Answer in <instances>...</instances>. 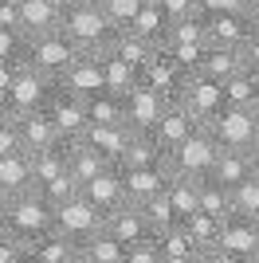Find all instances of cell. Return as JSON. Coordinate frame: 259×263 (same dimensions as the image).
<instances>
[{"label":"cell","mask_w":259,"mask_h":263,"mask_svg":"<svg viewBox=\"0 0 259 263\" xmlns=\"http://www.w3.org/2000/svg\"><path fill=\"white\" fill-rule=\"evenodd\" d=\"M165 40H181V44H205V20H200V12H189V16L169 20ZM165 40H161V44H165Z\"/></svg>","instance_id":"obj_40"},{"label":"cell","mask_w":259,"mask_h":263,"mask_svg":"<svg viewBox=\"0 0 259 263\" xmlns=\"http://www.w3.org/2000/svg\"><path fill=\"white\" fill-rule=\"evenodd\" d=\"M181 102L189 114L196 118V126H208V122L220 114V106H224V87L216 83V79H208V75H189L184 79V90H181Z\"/></svg>","instance_id":"obj_10"},{"label":"cell","mask_w":259,"mask_h":263,"mask_svg":"<svg viewBox=\"0 0 259 263\" xmlns=\"http://www.w3.org/2000/svg\"><path fill=\"white\" fill-rule=\"evenodd\" d=\"M165 102L153 95L150 87H130L126 95H122V126H130V130H150L153 122H157V114H161Z\"/></svg>","instance_id":"obj_16"},{"label":"cell","mask_w":259,"mask_h":263,"mask_svg":"<svg viewBox=\"0 0 259 263\" xmlns=\"http://www.w3.org/2000/svg\"><path fill=\"white\" fill-rule=\"evenodd\" d=\"M83 197L90 200L102 216H106L110 209L126 204V193H122V169H118V165H102V169L83 185Z\"/></svg>","instance_id":"obj_15"},{"label":"cell","mask_w":259,"mask_h":263,"mask_svg":"<svg viewBox=\"0 0 259 263\" xmlns=\"http://www.w3.org/2000/svg\"><path fill=\"white\" fill-rule=\"evenodd\" d=\"M90 4H102V0H63V8H90Z\"/></svg>","instance_id":"obj_55"},{"label":"cell","mask_w":259,"mask_h":263,"mask_svg":"<svg viewBox=\"0 0 259 263\" xmlns=\"http://www.w3.org/2000/svg\"><path fill=\"white\" fill-rule=\"evenodd\" d=\"M59 32H63L79 51L102 55L110 44H114L118 28L110 24V16L98 8V4H90V8H63V16H59Z\"/></svg>","instance_id":"obj_2"},{"label":"cell","mask_w":259,"mask_h":263,"mask_svg":"<svg viewBox=\"0 0 259 263\" xmlns=\"http://www.w3.org/2000/svg\"><path fill=\"white\" fill-rule=\"evenodd\" d=\"M239 59H244V67H248L251 75H259V28H251V32L244 35V44H239Z\"/></svg>","instance_id":"obj_46"},{"label":"cell","mask_w":259,"mask_h":263,"mask_svg":"<svg viewBox=\"0 0 259 263\" xmlns=\"http://www.w3.org/2000/svg\"><path fill=\"white\" fill-rule=\"evenodd\" d=\"M24 189H35L32 185V165H28V154H0V197L8 200Z\"/></svg>","instance_id":"obj_25"},{"label":"cell","mask_w":259,"mask_h":263,"mask_svg":"<svg viewBox=\"0 0 259 263\" xmlns=\"http://www.w3.org/2000/svg\"><path fill=\"white\" fill-rule=\"evenodd\" d=\"M0 59H20L24 63V35L12 28H0Z\"/></svg>","instance_id":"obj_47"},{"label":"cell","mask_w":259,"mask_h":263,"mask_svg":"<svg viewBox=\"0 0 259 263\" xmlns=\"http://www.w3.org/2000/svg\"><path fill=\"white\" fill-rule=\"evenodd\" d=\"M79 263H126V243H118L106 228L79 243Z\"/></svg>","instance_id":"obj_26"},{"label":"cell","mask_w":259,"mask_h":263,"mask_svg":"<svg viewBox=\"0 0 259 263\" xmlns=\"http://www.w3.org/2000/svg\"><path fill=\"white\" fill-rule=\"evenodd\" d=\"M165 161V149L153 142L150 130H130V142L118 157V169H134V165H157Z\"/></svg>","instance_id":"obj_27"},{"label":"cell","mask_w":259,"mask_h":263,"mask_svg":"<svg viewBox=\"0 0 259 263\" xmlns=\"http://www.w3.org/2000/svg\"><path fill=\"white\" fill-rule=\"evenodd\" d=\"M157 4H161V12L169 16V20L189 16V12H200V8H196V0H157Z\"/></svg>","instance_id":"obj_50"},{"label":"cell","mask_w":259,"mask_h":263,"mask_svg":"<svg viewBox=\"0 0 259 263\" xmlns=\"http://www.w3.org/2000/svg\"><path fill=\"white\" fill-rule=\"evenodd\" d=\"M102 157L95 154V149H90V145L83 142V138H75V142H67V173L75 177L79 185H86V181H90V177L98 173V169H102Z\"/></svg>","instance_id":"obj_32"},{"label":"cell","mask_w":259,"mask_h":263,"mask_svg":"<svg viewBox=\"0 0 259 263\" xmlns=\"http://www.w3.org/2000/svg\"><path fill=\"white\" fill-rule=\"evenodd\" d=\"M208 181H216V185H224V189H236L239 181H248L251 177V165H248V154L244 149H220L212 161V169H208Z\"/></svg>","instance_id":"obj_24"},{"label":"cell","mask_w":259,"mask_h":263,"mask_svg":"<svg viewBox=\"0 0 259 263\" xmlns=\"http://www.w3.org/2000/svg\"><path fill=\"white\" fill-rule=\"evenodd\" d=\"M216 154H220V145H216L212 130H208V126H193L177 145L165 149V165H169L173 177H193V181H200V177L212 169Z\"/></svg>","instance_id":"obj_3"},{"label":"cell","mask_w":259,"mask_h":263,"mask_svg":"<svg viewBox=\"0 0 259 263\" xmlns=\"http://www.w3.org/2000/svg\"><path fill=\"white\" fill-rule=\"evenodd\" d=\"M24 263H79V248L67 240L63 232L47 228L24 248Z\"/></svg>","instance_id":"obj_17"},{"label":"cell","mask_w":259,"mask_h":263,"mask_svg":"<svg viewBox=\"0 0 259 263\" xmlns=\"http://www.w3.org/2000/svg\"><path fill=\"white\" fill-rule=\"evenodd\" d=\"M228 200H232V216L259 220V181H255V177L239 181L236 189H228Z\"/></svg>","instance_id":"obj_38"},{"label":"cell","mask_w":259,"mask_h":263,"mask_svg":"<svg viewBox=\"0 0 259 263\" xmlns=\"http://www.w3.org/2000/svg\"><path fill=\"white\" fill-rule=\"evenodd\" d=\"M248 0H196L200 12H244Z\"/></svg>","instance_id":"obj_51"},{"label":"cell","mask_w":259,"mask_h":263,"mask_svg":"<svg viewBox=\"0 0 259 263\" xmlns=\"http://www.w3.org/2000/svg\"><path fill=\"white\" fill-rule=\"evenodd\" d=\"M165 28H169V16L161 12L157 0H145V4L134 12V20L126 24V32L141 35V40H150V44H157V47H161V40H165Z\"/></svg>","instance_id":"obj_29"},{"label":"cell","mask_w":259,"mask_h":263,"mask_svg":"<svg viewBox=\"0 0 259 263\" xmlns=\"http://www.w3.org/2000/svg\"><path fill=\"white\" fill-rule=\"evenodd\" d=\"M165 193H169V204H173V212H177V220L196 209V181L193 177H169Z\"/></svg>","instance_id":"obj_39"},{"label":"cell","mask_w":259,"mask_h":263,"mask_svg":"<svg viewBox=\"0 0 259 263\" xmlns=\"http://www.w3.org/2000/svg\"><path fill=\"white\" fill-rule=\"evenodd\" d=\"M83 106H86V126H118L122 122V95H114L106 87L86 95Z\"/></svg>","instance_id":"obj_31"},{"label":"cell","mask_w":259,"mask_h":263,"mask_svg":"<svg viewBox=\"0 0 259 263\" xmlns=\"http://www.w3.org/2000/svg\"><path fill=\"white\" fill-rule=\"evenodd\" d=\"M220 87H224V102L228 106H251L255 95H259V75H251L248 67H239L236 75H228Z\"/></svg>","instance_id":"obj_36"},{"label":"cell","mask_w":259,"mask_h":263,"mask_svg":"<svg viewBox=\"0 0 259 263\" xmlns=\"http://www.w3.org/2000/svg\"><path fill=\"white\" fill-rule=\"evenodd\" d=\"M16 67H20V59H0V99H4V90L12 87V75H16Z\"/></svg>","instance_id":"obj_52"},{"label":"cell","mask_w":259,"mask_h":263,"mask_svg":"<svg viewBox=\"0 0 259 263\" xmlns=\"http://www.w3.org/2000/svg\"><path fill=\"white\" fill-rule=\"evenodd\" d=\"M0 28L20 32V0H0Z\"/></svg>","instance_id":"obj_49"},{"label":"cell","mask_w":259,"mask_h":263,"mask_svg":"<svg viewBox=\"0 0 259 263\" xmlns=\"http://www.w3.org/2000/svg\"><path fill=\"white\" fill-rule=\"evenodd\" d=\"M0 114H4V99H0Z\"/></svg>","instance_id":"obj_59"},{"label":"cell","mask_w":259,"mask_h":263,"mask_svg":"<svg viewBox=\"0 0 259 263\" xmlns=\"http://www.w3.org/2000/svg\"><path fill=\"white\" fill-rule=\"evenodd\" d=\"M20 126H16V114H0V154H20Z\"/></svg>","instance_id":"obj_45"},{"label":"cell","mask_w":259,"mask_h":263,"mask_svg":"<svg viewBox=\"0 0 259 263\" xmlns=\"http://www.w3.org/2000/svg\"><path fill=\"white\" fill-rule=\"evenodd\" d=\"M59 16H63V4H59V0H20V35L32 40V35L55 32V28H59Z\"/></svg>","instance_id":"obj_18"},{"label":"cell","mask_w":259,"mask_h":263,"mask_svg":"<svg viewBox=\"0 0 259 263\" xmlns=\"http://www.w3.org/2000/svg\"><path fill=\"white\" fill-rule=\"evenodd\" d=\"M184 232H189V240L200 248V255H205V263H208V252L216 248V240H220V224L224 220H216V216H208V212H200V209H193L189 216H181L177 220Z\"/></svg>","instance_id":"obj_30"},{"label":"cell","mask_w":259,"mask_h":263,"mask_svg":"<svg viewBox=\"0 0 259 263\" xmlns=\"http://www.w3.org/2000/svg\"><path fill=\"white\" fill-rule=\"evenodd\" d=\"M205 20V44L212 47H236L244 44V35L251 32V20L244 12H200Z\"/></svg>","instance_id":"obj_13"},{"label":"cell","mask_w":259,"mask_h":263,"mask_svg":"<svg viewBox=\"0 0 259 263\" xmlns=\"http://www.w3.org/2000/svg\"><path fill=\"white\" fill-rule=\"evenodd\" d=\"M40 193H43L47 200H51V204H63V200H71L75 193H83V185H79L75 177H71V173L63 169V173H55L51 181H43V185H40Z\"/></svg>","instance_id":"obj_41"},{"label":"cell","mask_w":259,"mask_h":263,"mask_svg":"<svg viewBox=\"0 0 259 263\" xmlns=\"http://www.w3.org/2000/svg\"><path fill=\"white\" fill-rule=\"evenodd\" d=\"M161 51L169 55L173 63H181L189 75L196 71V63H200V51H205V44H181V40H165Z\"/></svg>","instance_id":"obj_42"},{"label":"cell","mask_w":259,"mask_h":263,"mask_svg":"<svg viewBox=\"0 0 259 263\" xmlns=\"http://www.w3.org/2000/svg\"><path fill=\"white\" fill-rule=\"evenodd\" d=\"M251 110H255V118H259V95H255V102H251Z\"/></svg>","instance_id":"obj_56"},{"label":"cell","mask_w":259,"mask_h":263,"mask_svg":"<svg viewBox=\"0 0 259 263\" xmlns=\"http://www.w3.org/2000/svg\"><path fill=\"white\" fill-rule=\"evenodd\" d=\"M244 154H248V165H251V177H255V181H259V138H255V142H251V149H244Z\"/></svg>","instance_id":"obj_53"},{"label":"cell","mask_w":259,"mask_h":263,"mask_svg":"<svg viewBox=\"0 0 259 263\" xmlns=\"http://www.w3.org/2000/svg\"><path fill=\"white\" fill-rule=\"evenodd\" d=\"M83 142L90 145L106 165H118L122 149H126V142H130V126H122V122H118V126H86Z\"/></svg>","instance_id":"obj_22"},{"label":"cell","mask_w":259,"mask_h":263,"mask_svg":"<svg viewBox=\"0 0 259 263\" xmlns=\"http://www.w3.org/2000/svg\"><path fill=\"white\" fill-rule=\"evenodd\" d=\"M239 67H244V59H239L236 47H212V44H205L200 63H196V75H208V79H216V83H224L228 75H236Z\"/></svg>","instance_id":"obj_28"},{"label":"cell","mask_w":259,"mask_h":263,"mask_svg":"<svg viewBox=\"0 0 259 263\" xmlns=\"http://www.w3.org/2000/svg\"><path fill=\"white\" fill-rule=\"evenodd\" d=\"M55 79L40 75L35 67L20 63L16 67V75H12V87L4 90V110L8 114H28V110H40L43 102H47V95H51Z\"/></svg>","instance_id":"obj_7"},{"label":"cell","mask_w":259,"mask_h":263,"mask_svg":"<svg viewBox=\"0 0 259 263\" xmlns=\"http://www.w3.org/2000/svg\"><path fill=\"white\" fill-rule=\"evenodd\" d=\"M251 263H259V243H255V259H251Z\"/></svg>","instance_id":"obj_58"},{"label":"cell","mask_w":259,"mask_h":263,"mask_svg":"<svg viewBox=\"0 0 259 263\" xmlns=\"http://www.w3.org/2000/svg\"><path fill=\"white\" fill-rule=\"evenodd\" d=\"M141 4H145V0H102L98 8H102V12L110 16V24H114V28H126V24L134 20V12H138Z\"/></svg>","instance_id":"obj_44"},{"label":"cell","mask_w":259,"mask_h":263,"mask_svg":"<svg viewBox=\"0 0 259 263\" xmlns=\"http://www.w3.org/2000/svg\"><path fill=\"white\" fill-rule=\"evenodd\" d=\"M98 228H102V212H98L83 193H75V197L63 200V204H55V232H63L75 248L86 236H95Z\"/></svg>","instance_id":"obj_9"},{"label":"cell","mask_w":259,"mask_h":263,"mask_svg":"<svg viewBox=\"0 0 259 263\" xmlns=\"http://www.w3.org/2000/svg\"><path fill=\"white\" fill-rule=\"evenodd\" d=\"M196 209L208 212V216H216V220H228V216H232L228 189L216 185V181H208V177H200V181H196Z\"/></svg>","instance_id":"obj_35"},{"label":"cell","mask_w":259,"mask_h":263,"mask_svg":"<svg viewBox=\"0 0 259 263\" xmlns=\"http://www.w3.org/2000/svg\"><path fill=\"white\" fill-rule=\"evenodd\" d=\"M126 263H161L157 236H141V240L126 243Z\"/></svg>","instance_id":"obj_43"},{"label":"cell","mask_w":259,"mask_h":263,"mask_svg":"<svg viewBox=\"0 0 259 263\" xmlns=\"http://www.w3.org/2000/svg\"><path fill=\"white\" fill-rule=\"evenodd\" d=\"M157 248H161V263H205L200 248L189 240L181 224H169L165 232H157Z\"/></svg>","instance_id":"obj_23"},{"label":"cell","mask_w":259,"mask_h":263,"mask_svg":"<svg viewBox=\"0 0 259 263\" xmlns=\"http://www.w3.org/2000/svg\"><path fill=\"white\" fill-rule=\"evenodd\" d=\"M138 212L145 216V224H150V232L157 236V232H165L169 224H177V212H173V204H169V193H153V197H145L138 204Z\"/></svg>","instance_id":"obj_37"},{"label":"cell","mask_w":259,"mask_h":263,"mask_svg":"<svg viewBox=\"0 0 259 263\" xmlns=\"http://www.w3.org/2000/svg\"><path fill=\"white\" fill-rule=\"evenodd\" d=\"M193 126H196V118L181 106V102H165L161 114H157V122L150 126V134H153V142L161 145V149H169V145H177Z\"/></svg>","instance_id":"obj_19"},{"label":"cell","mask_w":259,"mask_h":263,"mask_svg":"<svg viewBox=\"0 0 259 263\" xmlns=\"http://www.w3.org/2000/svg\"><path fill=\"white\" fill-rule=\"evenodd\" d=\"M208 130H212L216 145L220 149H251V142L259 138V118L251 106H220L212 122H208Z\"/></svg>","instance_id":"obj_6"},{"label":"cell","mask_w":259,"mask_h":263,"mask_svg":"<svg viewBox=\"0 0 259 263\" xmlns=\"http://www.w3.org/2000/svg\"><path fill=\"white\" fill-rule=\"evenodd\" d=\"M55 87H63L67 95H79V99H86V95L102 90V87H106V83H102V59H98V55L79 51L75 59H71V67L55 79Z\"/></svg>","instance_id":"obj_12"},{"label":"cell","mask_w":259,"mask_h":263,"mask_svg":"<svg viewBox=\"0 0 259 263\" xmlns=\"http://www.w3.org/2000/svg\"><path fill=\"white\" fill-rule=\"evenodd\" d=\"M0 220H4V197H0Z\"/></svg>","instance_id":"obj_57"},{"label":"cell","mask_w":259,"mask_h":263,"mask_svg":"<svg viewBox=\"0 0 259 263\" xmlns=\"http://www.w3.org/2000/svg\"><path fill=\"white\" fill-rule=\"evenodd\" d=\"M0 263H24V243L0 228Z\"/></svg>","instance_id":"obj_48"},{"label":"cell","mask_w":259,"mask_h":263,"mask_svg":"<svg viewBox=\"0 0 259 263\" xmlns=\"http://www.w3.org/2000/svg\"><path fill=\"white\" fill-rule=\"evenodd\" d=\"M0 228L12 232V236L28 248L35 236H43L47 228H55V204L43 197L40 189H24V193H16V197L4 200V220H0Z\"/></svg>","instance_id":"obj_1"},{"label":"cell","mask_w":259,"mask_h":263,"mask_svg":"<svg viewBox=\"0 0 259 263\" xmlns=\"http://www.w3.org/2000/svg\"><path fill=\"white\" fill-rule=\"evenodd\" d=\"M169 165L157 161V165H134V169H122V193H126V204H141L145 197L161 193L169 185Z\"/></svg>","instance_id":"obj_14"},{"label":"cell","mask_w":259,"mask_h":263,"mask_svg":"<svg viewBox=\"0 0 259 263\" xmlns=\"http://www.w3.org/2000/svg\"><path fill=\"white\" fill-rule=\"evenodd\" d=\"M259 243V220L248 216H228L220 224V240L208 252V263H251Z\"/></svg>","instance_id":"obj_5"},{"label":"cell","mask_w":259,"mask_h":263,"mask_svg":"<svg viewBox=\"0 0 259 263\" xmlns=\"http://www.w3.org/2000/svg\"><path fill=\"white\" fill-rule=\"evenodd\" d=\"M106 51H114V55H122L130 67H145L150 63V55L157 51V44H150V40H141V35H134V32H126V28H118V35H114V44L106 47Z\"/></svg>","instance_id":"obj_34"},{"label":"cell","mask_w":259,"mask_h":263,"mask_svg":"<svg viewBox=\"0 0 259 263\" xmlns=\"http://www.w3.org/2000/svg\"><path fill=\"white\" fill-rule=\"evenodd\" d=\"M16 126H20V145L24 154H35V149H47L51 142H59V134H55L51 118H47V110H28V114H16Z\"/></svg>","instance_id":"obj_21"},{"label":"cell","mask_w":259,"mask_h":263,"mask_svg":"<svg viewBox=\"0 0 259 263\" xmlns=\"http://www.w3.org/2000/svg\"><path fill=\"white\" fill-rule=\"evenodd\" d=\"M244 16L251 20V28H259V0H248V4H244Z\"/></svg>","instance_id":"obj_54"},{"label":"cell","mask_w":259,"mask_h":263,"mask_svg":"<svg viewBox=\"0 0 259 263\" xmlns=\"http://www.w3.org/2000/svg\"><path fill=\"white\" fill-rule=\"evenodd\" d=\"M59 4H63V0H59Z\"/></svg>","instance_id":"obj_60"},{"label":"cell","mask_w":259,"mask_h":263,"mask_svg":"<svg viewBox=\"0 0 259 263\" xmlns=\"http://www.w3.org/2000/svg\"><path fill=\"white\" fill-rule=\"evenodd\" d=\"M184 79H189V71H184L181 63H173L161 47H157V51L150 55V63L138 71V83H141V87H150L161 102H177V99H181Z\"/></svg>","instance_id":"obj_8"},{"label":"cell","mask_w":259,"mask_h":263,"mask_svg":"<svg viewBox=\"0 0 259 263\" xmlns=\"http://www.w3.org/2000/svg\"><path fill=\"white\" fill-rule=\"evenodd\" d=\"M102 228H106L118 243H134V240H141V236H153L150 224H145V216L138 212V204H118V209H110L106 216H102Z\"/></svg>","instance_id":"obj_20"},{"label":"cell","mask_w":259,"mask_h":263,"mask_svg":"<svg viewBox=\"0 0 259 263\" xmlns=\"http://www.w3.org/2000/svg\"><path fill=\"white\" fill-rule=\"evenodd\" d=\"M43 110H47V118H51V126H55L59 138H67V142L83 138V130H86V106H83L79 95H67L63 87H51Z\"/></svg>","instance_id":"obj_11"},{"label":"cell","mask_w":259,"mask_h":263,"mask_svg":"<svg viewBox=\"0 0 259 263\" xmlns=\"http://www.w3.org/2000/svg\"><path fill=\"white\" fill-rule=\"evenodd\" d=\"M98 59H102V83H106V90H114V95H126L130 87H138V67H130L122 55L102 51Z\"/></svg>","instance_id":"obj_33"},{"label":"cell","mask_w":259,"mask_h":263,"mask_svg":"<svg viewBox=\"0 0 259 263\" xmlns=\"http://www.w3.org/2000/svg\"><path fill=\"white\" fill-rule=\"evenodd\" d=\"M79 55V47L67 40L59 28L55 32H43V35H32V40H24V63L35 67L40 75L47 79H59L71 67V59Z\"/></svg>","instance_id":"obj_4"}]
</instances>
